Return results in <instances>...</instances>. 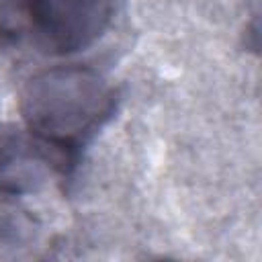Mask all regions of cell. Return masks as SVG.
<instances>
[{
    "label": "cell",
    "instance_id": "obj_1",
    "mask_svg": "<svg viewBox=\"0 0 262 262\" xmlns=\"http://www.w3.org/2000/svg\"><path fill=\"white\" fill-rule=\"evenodd\" d=\"M113 84L88 66H55L33 74L20 88L25 127L68 156L115 113Z\"/></svg>",
    "mask_w": 262,
    "mask_h": 262
},
{
    "label": "cell",
    "instance_id": "obj_2",
    "mask_svg": "<svg viewBox=\"0 0 262 262\" xmlns=\"http://www.w3.org/2000/svg\"><path fill=\"white\" fill-rule=\"evenodd\" d=\"M115 0H33L29 31L55 53L94 45L108 29Z\"/></svg>",
    "mask_w": 262,
    "mask_h": 262
},
{
    "label": "cell",
    "instance_id": "obj_3",
    "mask_svg": "<svg viewBox=\"0 0 262 262\" xmlns=\"http://www.w3.org/2000/svg\"><path fill=\"white\" fill-rule=\"evenodd\" d=\"M66 164V154L51 147L27 127L0 123V194L39 192Z\"/></svg>",
    "mask_w": 262,
    "mask_h": 262
},
{
    "label": "cell",
    "instance_id": "obj_4",
    "mask_svg": "<svg viewBox=\"0 0 262 262\" xmlns=\"http://www.w3.org/2000/svg\"><path fill=\"white\" fill-rule=\"evenodd\" d=\"M45 246L41 223L16 209L0 211V260L35 258Z\"/></svg>",
    "mask_w": 262,
    "mask_h": 262
},
{
    "label": "cell",
    "instance_id": "obj_5",
    "mask_svg": "<svg viewBox=\"0 0 262 262\" xmlns=\"http://www.w3.org/2000/svg\"><path fill=\"white\" fill-rule=\"evenodd\" d=\"M33 0H0V35H18L29 29Z\"/></svg>",
    "mask_w": 262,
    "mask_h": 262
}]
</instances>
